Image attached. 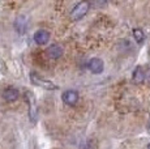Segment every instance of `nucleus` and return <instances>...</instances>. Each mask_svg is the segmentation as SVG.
Returning <instances> with one entry per match:
<instances>
[{
    "label": "nucleus",
    "mask_w": 150,
    "mask_h": 149,
    "mask_svg": "<svg viewBox=\"0 0 150 149\" xmlns=\"http://www.w3.org/2000/svg\"><path fill=\"white\" fill-rule=\"evenodd\" d=\"M89 9H90V3H89L88 0H82L79 4L74 5V8L71 11L69 18H71L72 21H79V20H81L82 17H85L88 15Z\"/></svg>",
    "instance_id": "obj_1"
},
{
    "label": "nucleus",
    "mask_w": 150,
    "mask_h": 149,
    "mask_svg": "<svg viewBox=\"0 0 150 149\" xmlns=\"http://www.w3.org/2000/svg\"><path fill=\"white\" fill-rule=\"evenodd\" d=\"M30 80H31V82H33V84L45 88V89H47V90H56L57 89V87L54 84L52 81H50V80H47V79H45V77L39 76V74H37L35 72H31L30 73Z\"/></svg>",
    "instance_id": "obj_2"
},
{
    "label": "nucleus",
    "mask_w": 150,
    "mask_h": 149,
    "mask_svg": "<svg viewBox=\"0 0 150 149\" xmlns=\"http://www.w3.org/2000/svg\"><path fill=\"white\" fill-rule=\"evenodd\" d=\"M88 68L91 73L94 74H99L103 72L105 70V64H103V60H100L99 58H93L89 60L88 63Z\"/></svg>",
    "instance_id": "obj_3"
},
{
    "label": "nucleus",
    "mask_w": 150,
    "mask_h": 149,
    "mask_svg": "<svg viewBox=\"0 0 150 149\" xmlns=\"http://www.w3.org/2000/svg\"><path fill=\"white\" fill-rule=\"evenodd\" d=\"M62 99L65 105L74 106L79 102V93L76 90H65L62 96Z\"/></svg>",
    "instance_id": "obj_4"
},
{
    "label": "nucleus",
    "mask_w": 150,
    "mask_h": 149,
    "mask_svg": "<svg viewBox=\"0 0 150 149\" xmlns=\"http://www.w3.org/2000/svg\"><path fill=\"white\" fill-rule=\"evenodd\" d=\"M48 39H50V33H48L47 30H45V29L37 30L35 34H34V42H35L37 45H39V46L46 45L48 42Z\"/></svg>",
    "instance_id": "obj_5"
},
{
    "label": "nucleus",
    "mask_w": 150,
    "mask_h": 149,
    "mask_svg": "<svg viewBox=\"0 0 150 149\" xmlns=\"http://www.w3.org/2000/svg\"><path fill=\"white\" fill-rule=\"evenodd\" d=\"M46 54H47V56L50 59H59L60 56H63L64 50H63V47L60 45H52L47 48Z\"/></svg>",
    "instance_id": "obj_6"
},
{
    "label": "nucleus",
    "mask_w": 150,
    "mask_h": 149,
    "mask_svg": "<svg viewBox=\"0 0 150 149\" xmlns=\"http://www.w3.org/2000/svg\"><path fill=\"white\" fill-rule=\"evenodd\" d=\"M132 81L134 84H142L145 81V70L141 65H137L132 73Z\"/></svg>",
    "instance_id": "obj_7"
},
{
    "label": "nucleus",
    "mask_w": 150,
    "mask_h": 149,
    "mask_svg": "<svg viewBox=\"0 0 150 149\" xmlns=\"http://www.w3.org/2000/svg\"><path fill=\"white\" fill-rule=\"evenodd\" d=\"M20 96V92L14 88H7L3 92V98L5 99L7 102H14Z\"/></svg>",
    "instance_id": "obj_8"
},
{
    "label": "nucleus",
    "mask_w": 150,
    "mask_h": 149,
    "mask_svg": "<svg viewBox=\"0 0 150 149\" xmlns=\"http://www.w3.org/2000/svg\"><path fill=\"white\" fill-rule=\"evenodd\" d=\"M26 28H28V20L25 16H20L16 18L14 21V29L18 31L20 34H24L26 31Z\"/></svg>",
    "instance_id": "obj_9"
},
{
    "label": "nucleus",
    "mask_w": 150,
    "mask_h": 149,
    "mask_svg": "<svg viewBox=\"0 0 150 149\" xmlns=\"http://www.w3.org/2000/svg\"><path fill=\"white\" fill-rule=\"evenodd\" d=\"M133 38L136 39L137 43H142L144 39H145V34L141 29H134L133 30Z\"/></svg>",
    "instance_id": "obj_10"
},
{
    "label": "nucleus",
    "mask_w": 150,
    "mask_h": 149,
    "mask_svg": "<svg viewBox=\"0 0 150 149\" xmlns=\"http://www.w3.org/2000/svg\"><path fill=\"white\" fill-rule=\"evenodd\" d=\"M145 81L148 84H150V67L146 68V71H145Z\"/></svg>",
    "instance_id": "obj_11"
},
{
    "label": "nucleus",
    "mask_w": 150,
    "mask_h": 149,
    "mask_svg": "<svg viewBox=\"0 0 150 149\" xmlns=\"http://www.w3.org/2000/svg\"><path fill=\"white\" fill-rule=\"evenodd\" d=\"M148 131H149V133H150V118L148 120Z\"/></svg>",
    "instance_id": "obj_12"
},
{
    "label": "nucleus",
    "mask_w": 150,
    "mask_h": 149,
    "mask_svg": "<svg viewBox=\"0 0 150 149\" xmlns=\"http://www.w3.org/2000/svg\"><path fill=\"white\" fill-rule=\"evenodd\" d=\"M148 149H150V144H149V145H148Z\"/></svg>",
    "instance_id": "obj_13"
}]
</instances>
